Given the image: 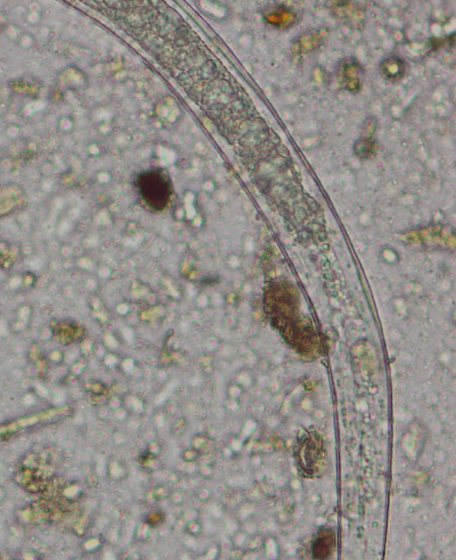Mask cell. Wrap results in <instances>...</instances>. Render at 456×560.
<instances>
[{
    "mask_svg": "<svg viewBox=\"0 0 456 560\" xmlns=\"http://www.w3.org/2000/svg\"><path fill=\"white\" fill-rule=\"evenodd\" d=\"M134 186L139 199L150 211L163 213L170 206L173 186L166 171L154 167L139 172Z\"/></svg>",
    "mask_w": 456,
    "mask_h": 560,
    "instance_id": "1",
    "label": "cell"
},
{
    "mask_svg": "<svg viewBox=\"0 0 456 560\" xmlns=\"http://www.w3.org/2000/svg\"><path fill=\"white\" fill-rule=\"evenodd\" d=\"M325 455L323 443L318 439L309 436L300 439L294 452L299 474L309 478L318 477L325 469Z\"/></svg>",
    "mask_w": 456,
    "mask_h": 560,
    "instance_id": "2",
    "label": "cell"
},
{
    "mask_svg": "<svg viewBox=\"0 0 456 560\" xmlns=\"http://www.w3.org/2000/svg\"><path fill=\"white\" fill-rule=\"evenodd\" d=\"M339 85L348 92L358 93L363 86L365 70L355 58H345L336 68Z\"/></svg>",
    "mask_w": 456,
    "mask_h": 560,
    "instance_id": "3",
    "label": "cell"
},
{
    "mask_svg": "<svg viewBox=\"0 0 456 560\" xmlns=\"http://www.w3.org/2000/svg\"><path fill=\"white\" fill-rule=\"evenodd\" d=\"M336 546L334 531L329 527H322L314 537L311 543V555L315 559H326L332 556Z\"/></svg>",
    "mask_w": 456,
    "mask_h": 560,
    "instance_id": "4",
    "label": "cell"
},
{
    "mask_svg": "<svg viewBox=\"0 0 456 560\" xmlns=\"http://www.w3.org/2000/svg\"><path fill=\"white\" fill-rule=\"evenodd\" d=\"M407 64L399 56H390L381 61L380 71L384 80L391 83L399 82L406 76Z\"/></svg>",
    "mask_w": 456,
    "mask_h": 560,
    "instance_id": "5",
    "label": "cell"
},
{
    "mask_svg": "<svg viewBox=\"0 0 456 560\" xmlns=\"http://www.w3.org/2000/svg\"><path fill=\"white\" fill-rule=\"evenodd\" d=\"M32 310L30 305L25 304L16 310L14 319L10 324L13 333H24L30 326Z\"/></svg>",
    "mask_w": 456,
    "mask_h": 560,
    "instance_id": "6",
    "label": "cell"
},
{
    "mask_svg": "<svg viewBox=\"0 0 456 560\" xmlns=\"http://www.w3.org/2000/svg\"><path fill=\"white\" fill-rule=\"evenodd\" d=\"M48 359H50V361L53 362V363H61L64 359L63 351L59 349H53V351H51L50 354H48Z\"/></svg>",
    "mask_w": 456,
    "mask_h": 560,
    "instance_id": "7",
    "label": "cell"
}]
</instances>
